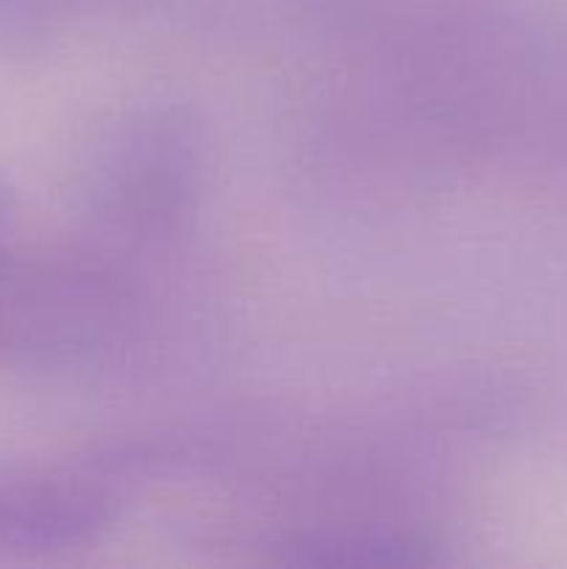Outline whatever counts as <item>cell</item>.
Here are the masks:
<instances>
[{"label": "cell", "mask_w": 567, "mask_h": 569, "mask_svg": "<svg viewBox=\"0 0 567 569\" xmlns=\"http://www.w3.org/2000/svg\"><path fill=\"white\" fill-rule=\"evenodd\" d=\"M3 217H6V198L0 192V228H3ZM0 283H3V256H0Z\"/></svg>", "instance_id": "6da1fadb"}]
</instances>
